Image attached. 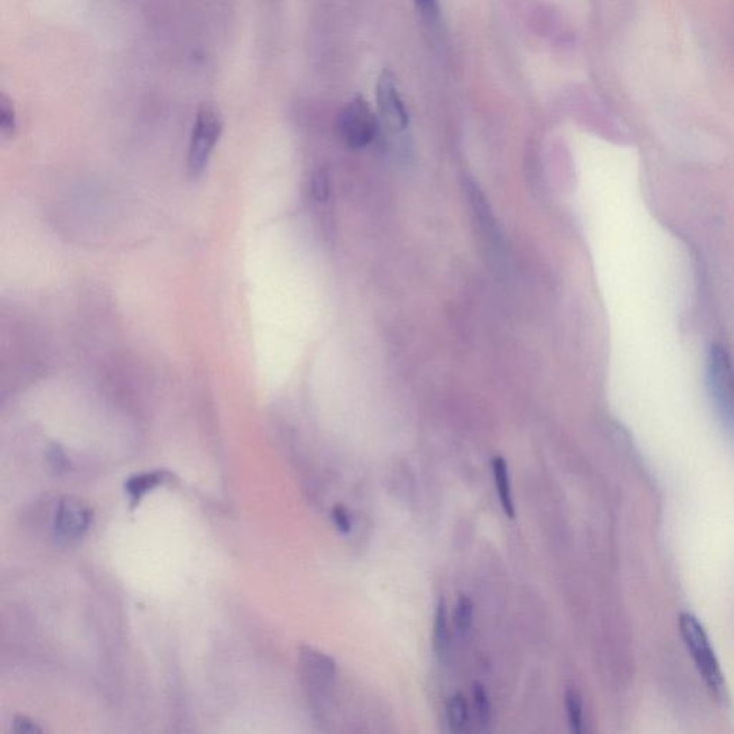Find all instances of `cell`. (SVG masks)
<instances>
[{
	"label": "cell",
	"instance_id": "cell-20",
	"mask_svg": "<svg viewBox=\"0 0 734 734\" xmlns=\"http://www.w3.org/2000/svg\"><path fill=\"white\" fill-rule=\"evenodd\" d=\"M50 462L55 471H62L67 465V458L58 446H53L50 451Z\"/></svg>",
	"mask_w": 734,
	"mask_h": 734
},
{
	"label": "cell",
	"instance_id": "cell-14",
	"mask_svg": "<svg viewBox=\"0 0 734 734\" xmlns=\"http://www.w3.org/2000/svg\"><path fill=\"white\" fill-rule=\"evenodd\" d=\"M473 709H475L476 720L480 723L481 729L486 730L490 728L492 720V704H491L490 694L486 693L485 687L480 683L473 685Z\"/></svg>",
	"mask_w": 734,
	"mask_h": 734
},
{
	"label": "cell",
	"instance_id": "cell-3",
	"mask_svg": "<svg viewBox=\"0 0 734 734\" xmlns=\"http://www.w3.org/2000/svg\"><path fill=\"white\" fill-rule=\"evenodd\" d=\"M223 119L220 113L214 106H204L197 115L193 137L189 142L188 170L194 179L203 174L206 169L214 148L220 140Z\"/></svg>",
	"mask_w": 734,
	"mask_h": 734
},
{
	"label": "cell",
	"instance_id": "cell-13",
	"mask_svg": "<svg viewBox=\"0 0 734 734\" xmlns=\"http://www.w3.org/2000/svg\"><path fill=\"white\" fill-rule=\"evenodd\" d=\"M565 709L573 733H583L584 731V706H583L580 694L575 690H566Z\"/></svg>",
	"mask_w": 734,
	"mask_h": 734
},
{
	"label": "cell",
	"instance_id": "cell-11",
	"mask_svg": "<svg viewBox=\"0 0 734 734\" xmlns=\"http://www.w3.org/2000/svg\"><path fill=\"white\" fill-rule=\"evenodd\" d=\"M171 473L167 471H155V473H142V475L133 476L126 482V492L133 500H140L148 491L154 490L155 486L161 485L162 482L171 481Z\"/></svg>",
	"mask_w": 734,
	"mask_h": 734
},
{
	"label": "cell",
	"instance_id": "cell-7",
	"mask_svg": "<svg viewBox=\"0 0 734 734\" xmlns=\"http://www.w3.org/2000/svg\"><path fill=\"white\" fill-rule=\"evenodd\" d=\"M468 196L471 199V206H473V214H475L476 221L482 230L483 237L488 240V244L493 245L495 249H500V235L498 233L497 221L493 218L491 213L490 204H486L485 197L481 193L475 182H469Z\"/></svg>",
	"mask_w": 734,
	"mask_h": 734
},
{
	"label": "cell",
	"instance_id": "cell-16",
	"mask_svg": "<svg viewBox=\"0 0 734 734\" xmlns=\"http://www.w3.org/2000/svg\"><path fill=\"white\" fill-rule=\"evenodd\" d=\"M311 191H313V197H315L317 201H320V203L329 198L330 182L329 177H327L325 171H317L313 175V179H311Z\"/></svg>",
	"mask_w": 734,
	"mask_h": 734
},
{
	"label": "cell",
	"instance_id": "cell-5",
	"mask_svg": "<svg viewBox=\"0 0 734 734\" xmlns=\"http://www.w3.org/2000/svg\"><path fill=\"white\" fill-rule=\"evenodd\" d=\"M376 91H378L376 95H378L379 113L388 128L393 131L405 130L409 124V115L399 95L395 75L390 70H381Z\"/></svg>",
	"mask_w": 734,
	"mask_h": 734
},
{
	"label": "cell",
	"instance_id": "cell-18",
	"mask_svg": "<svg viewBox=\"0 0 734 734\" xmlns=\"http://www.w3.org/2000/svg\"><path fill=\"white\" fill-rule=\"evenodd\" d=\"M415 5L425 21L435 23L439 19V0H415Z\"/></svg>",
	"mask_w": 734,
	"mask_h": 734
},
{
	"label": "cell",
	"instance_id": "cell-6",
	"mask_svg": "<svg viewBox=\"0 0 734 734\" xmlns=\"http://www.w3.org/2000/svg\"><path fill=\"white\" fill-rule=\"evenodd\" d=\"M91 524V510L77 500H63L55 517V531L60 541H77Z\"/></svg>",
	"mask_w": 734,
	"mask_h": 734
},
{
	"label": "cell",
	"instance_id": "cell-15",
	"mask_svg": "<svg viewBox=\"0 0 734 734\" xmlns=\"http://www.w3.org/2000/svg\"><path fill=\"white\" fill-rule=\"evenodd\" d=\"M0 130L4 135H12L16 130V116H14V106L6 96L0 99Z\"/></svg>",
	"mask_w": 734,
	"mask_h": 734
},
{
	"label": "cell",
	"instance_id": "cell-1",
	"mask_svg": "<svg viewBox=\"0 0 734 734\" xmlns=\"http://www.w3.org/2000/svg\"><path fill=\"white\" fill-rule=\"evenodd\" d=\"M678 627L684 646L707 690L716 702L724 706L729 702L728 685L724 682L723 672L703 624L692 612H682L678 617Z\"/></svg>",
	"mask_w": 734,
	"mask_h": 734
},
{
	"label": "cell",
	"instance_id": "cell-17",
	"mask_svg": "<svg viewBox=\"0 0 734 734\" xmlns=\"http://www.w3.org/2000/svg\"><path fill=\"white\" fill-rule=\"evenodd\" d=\"M332 519L337 531L342 534H349L352 531V518H350L349 510L343 505H336L333 508Z\"/></svg>",
	"mask_w": 734,
	"mask_h": 734
},
{
	"label": "cell",
	"instance_id": "cell-4",
	"mask_svg": "<svg viewBox=\"0 0 734 734\" xmlns=\"http://www.w3.org/2000/svg\"><path fill=\"white\" fill-rule=\"evenodd\" d=\"M339 135L347 147L361 150L367 147L376 137L378 121L362 96L349 102L340 113Z\"/></svg>",
	"mask_w": 734,
	"mask_h": 734
},
{
	"label": "cell",
	"instance_id": "cell-19",
	"mask_svg": "<svg viewBox=\"0 0 734 734\" xmlns=\"http://www.w3.org/2000/svg\"><path fill=\"white\" fill-rule=\"evenodd\" d=\"M14 729L16 733L23 734H35L41 733V729L36 726L33 721L29 720L26 717H16L14 720Z\"/></svg>",
	"mask_w": 734,
	"mask_h": 734
},
{
	"label": "cell",
	"instance_id": "cell-10",
	"mask_svg": "<svg viewBox=\"0 0 734 734\" xmlns=\"http://www.w3.org/2000/svg\"><path fill=\"white\" fill-rule=\"evenodd\" d=\"M451 646V631H449L448 610L444 600L439 601L435 612L434 622V650L439 657L444 658L448 654Z\"/></svg>",
	"mask_w": 734,
	"mask_h": 734
},
{
	"label": "cell",
	"instance_id": "cell-9",
	"mask_svg": "<svg viewBox=\"0 0 734 734\" xmlns=\"http://www.w3.org/2000/svg\"><path fill=\"white\" fill-rule=\"evenodd\" d=\"M446 720L452 733H466L471 726V707L468 700L462 694L456 693L446 704Z\"/></svg>",
	"mask_w": 734,
	"mask_h": 734
},
{
	"label": "cell",
	"instance_id": "cell-12",
	"mask_svg": "<svg viewBox=\"0 0 734 734\" xmlns=\"http://www.w3.org/2000/svg\"><path fill=\"white\" fill-rule=\"evenodd\" d=\"M454 631L461 638H466L471 634L473 626V602L468 595L462 594L454 605Z\"/></svg>",
	"mask_w": 734,
	"mask_h": 734
},
{
	"label": "cell",
	"instance_id": "cell-8",
	"mask_svg": "<svg viewBox=\"0 0 734 734\" xmlns=\"http://www.w3.org/2000/svg\"><path fill=\"white\" fill-rule=\"evenodd\" d=\"M492 473L500 507L507 518L514 519L517 512H515L514 497H512V488H510L509 469H508L507 461L502 456L493 458Z\"/></svg>",
	"mask_w": 734,
	"mask_h": 734
},
{
	"label": "cell",
	"instance_id": "cell-2",
	"mask_svg": "<svg viewBox=\"0 0 734 734\" xmlns=\"http://www.w3.org/2000/svg\"><path fill=\"white\" fill-rule=\"evenodd\" d=\"M707 386L714 408L726 427H734V366L730 353L719 343L707 356Z\"/></svg>",
	"mask_w": 734,
	"mask_h": 734
}]
</instances>
